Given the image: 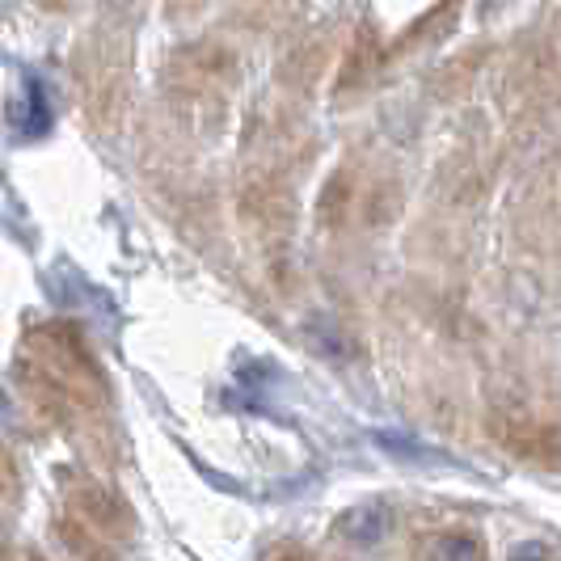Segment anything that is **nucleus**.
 Wrapping results in <instances>:
<instances>
[{
    "mask_svg": "<svg viewBox=\"0 0 561 561\" xmlns=\"http://www.w3.org/2000/svg\"><path fill=\"white\" fill-rule=\"evenodd\" d=\"M38 4H43V9H64L68 0H38Z\"/></svg>",
    "mask_w": 561,
    "mask_h": 561,
    "instance_id": "obj_11",
    "label": "nucleus"
},
{
    "mask_svg": "<svg viewBox=\"0 0 561 561\" xmlns=\"http://www.w3.org/2000/svg\"><path fill=\"white\" fill-rule=\"evenodd\" d=\"M13 376H18V389H22V397H26V405L47 422V426H59V431L72 426L81 397L68 389V380H59L56 371H51L47 364H38L34 355H22Z\"/></svg>",
    "mask_w": 561,
    "mask_h": 561,
    "instance_id": "obj_4",
    "label": "nucleus"
},
{
    "mask_svg": "<svg viewBox=\"0 0 561 561\" xmlns=\"http://www.w3.org/2000/svg\"><path fill=\"white\" fill-rule=\"evenodd\" d=\"M490 435H494L499 448L528 460V465L561 469V435L558 426H549V422H536L528 414H519V410H494L490 414Z\"/></svg>",
    "mask_w": 561,
    "mask_h": 561,
    "instance_id": "obj_2",
    "label": "nucleus"
},
{
    "mask_svg": "<svg viewBox=\"0 0 561 561\" xmlns=\"http://www.w3.org/2000/svg\"><path fill=\"white\" fill-rule=\"evenodd\" d=\"M334 533L351 545H380L393 533V511L385 503H359L334 519Z\"/></svg>",
    "mask_w": 561,
    "mask_h": 561,
    "instance_id": "obj_6",
    "label": "nucleus"
},
{
    "mask_svg": "<svg viewBox=\"0 0 561 561\" xmlns=\"http://www.w3.org/2000/svg\"><path fill=\"white\" fill-rule=\"evenodd\" d=\"M68 499H72L77 515H81L93 533L111 536V540H123V536L136 533V511H131V503L114 485H106V481L68 473Z\"/></svg>",
    "mask_w": 561,
    "mask_h": 561,
    "instance_id": "obj_3",
    "label": "nucleus"
},
{
    "mask_svg": "<svg viewBox=\"0 0 561 561\" xmlns=\"http://www.w3.org/2000/svg\"><path fill=\"white\" fill-rule=\"evenodd\" d=\"M351 207H355V178H351V169H337L334 178L325 182V191H321L317 225L325 228V232H334V228L351 220Z\"/></svg>",
    "mask_w": 561,
    "mask_h": 561,
    "instance_id": "obj_7",
    "label": "nucleus"
},
{
    "mask_svg": "<svg viewBox=\"0 0 561 561\" xmlns=\"http://www.w3.org/2000/svg\"><path fill=\"white\" fill-rule=\"evenodd\" d=\"M18 123H22L26 136H43V131L51 127V106H47L43 84L38 81H26V118H18Z\"/></svg>",
    "mask_w": 561,
    "mask_h": 561,
    "instance_id": "obj_9",
    "label": "nucleus"
},
{
    "mask_svg": "<svg viewBox=\"0 0 561 561\" xmlns=\"http://www.w3.org/2000/svg\"><path fill=\"white\" fill-rule=\"evenodd\" d=\"M56 540L64 545V553H72V558H114L106 536L93 533L81 515L77 519H56Z\"/></svg>",
    "mask_w": 561,
    "mask_h": 561,
    "instance_id": "obj_8",
    "label": "nucleus"
},
{
    "mask_svg": "<svg viewBox=\"0 0 561 561\" xmlns=\"http://www.w3.org/2000/svg\"><path fill=\"white\" fill-rule=\"evenodd\" d=\"M203 0H165V9L173 13V18H186V13H195Z\"/></svg>",
    "mask_w": 561,
    "mask_h": 561,
    "instance_id": "obj_10",
    "label": "nucleus"
},
{
    "mask_svg": "<svg viewBox=\"0 0 561 561\" xmlns=\"http://www.w3.org/2000/svg\"><path fill=\"white\" fill-rule=\"evenodd\" d=\"M380 64H385L380 30L371 26V22L355 26L351 43H346V51H342V64H337V93H355V89H364V84L376 77Z\"/></svg>",
    "mask_w": 561,
    "mask_h": 561,
    "instance_id": "obj_5",
    "label": "nucleus"
},
{
    "mask_svg": "<svg viewBox=\"0 0 561 561\" xmlns=\"http://www.w3.org/2000/svg\"><path fill=\"white\" fill-rule=\"evenodd\" d=\"M30 355L38 364H47L59 380H68V389L81 397V405H98L106 401V380H102V367H98V355L89 351V342L81 337L77 325L68 321H47V325H34L26 337Z\"/></svg>",
    "mask_w": 561,
    "mask_h": 561,
    "instance_id": "obj_1",
    "label": "nucleus"
}]
</instances>
